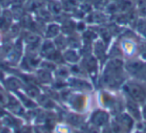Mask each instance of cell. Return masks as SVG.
I'll use <instances>...</instances> for the list:
<instances>
[{"mask_svg":"<svg viewBox=\"0 0 146 133\" xmlns=\"http://www.w3.org/2000/svg\"><path fill=\"white\" fill-rule=\"evenodd\" d=\"M108 120H109V115L105 111L96 110L95 112L92 113L91 123L95 126H101V125L106 124Z\"/></svg>","mask_w":146,"mask_h":133,"instance_id":"obj_4","label":"cell"},{"mask_svg":"<svg viewBox=\"0 0 146 133\" xmlns=\"http://www.w3.org/2000/svg\"><path fill=\"white\" fill-rule=\"evenodd\" d=\"M15 92H16V96H18L19 100L23 103V105H25V107H27V108H36L37 107L36 103H35L32 99L29 98L28 96H26V95H24L23 93H21L20 91H15Z\"/></svg>","mask_w":146,"mask_h":133,"instance_id":"obj_15","label":"cell"},{"mask_svg":"<svg viewBox=\"0 0 146 133\" xmlns=\"http://www.w3.org/2000/svg\"><path fill=\"white\" fill-rule=\"evenodd\" d=\"M7 100H8V98L6 97L3 89L1 88V86H0V105L4 106L5 104H7Z\"/></svg>","mask_w":146,"mask_h":133,"instance_id":"obj_24","label":"cell"},{"mask_svg":"<svg viewBox=\"0 0 146 133\" xmlns=\"http://www.w3.org/2000/svg\"><path fill=\"white\" fill-rule=\"evenodd\" d=\"M38 97L41 99V104H42L44 107H46V108H50L49 106H53V105H54L52 99L49 98V97L46 96V95H39Z\"/></svg>","mask_w":146,"mask_h":133,"instance_id":"obj_22","label":"cell"},{"mask_svg":"<svg viewBox=\"0 0 146 133\" xmlns=\"http://www.w3.org/2000/svg\"><path fill=\"white\" fill-rule=\"evenodd\" d=\"M6 86L9 90L11 91H18V89L20 88V86L22 85V82H21L19 79L15 78V77H9L6 80Z\"/></svg>","mask_w":146,"mask_h":133,"instance_id":"obj_17","label":"cell"},{"mask_svg":"<svg viewBox=\"0 0 146 133\" xmlns=\"http://www.w3.org/2000/svg\"><path fill=\"white\" fill-rule=\"evenodd\" d=\"M37 78L39 79L40 82L43 83H49L51 82V79H52V76H51V71L46 70L44 68H41L37 71Z\"/></svg>","mask_w":146,"mask_h":133,"instance_id":"obj_16","label":"cell"},{"mask_svg":"<svg viewBox=\"0 0 146 133\" xmlns=\"http://www.w3.org/2000/svg\"><path fill=\"white\" fill-rule=\"evenodd\" d=\"M123 89L125 93H127L128 97L136 102L141 103L146 100V88L141 83L136 81H127L123 85Z\"/></svg>","mask_w":146,"mask_h":133,"instance_id":"obj_2","label":"cell"},{"mask_svg":"<svg viewBox=\"0 0 146 133\" xmlns=\"http://www.w3.org/2000/svg\"><path fill=\"white\" fill-rule=\"evenodd\" d=\"M55 74H56V77L59 80H64L65 78L68 77L69 70L65 68V66H59L55 69Z\"/></svg>","mask_w":146,"mask_h":133,"instance_id":"obj_21","label":"cell"},{"mask_svg":"<svg viewBox=\"0 0 146 133\" xmlns=\"http://www.w3.org/2000/svg\"><path fill=\"white\" fill-rule=\"evenodd\" d=\"M83 69L87 71L88 73L95 72L97 70V59H96V57L89 56V54H88L83 60Z\"/></svg>","mask_w":146,"mask_h":133,"instance_id":"obj_10","label":"cell"},{"mask_svg":"<svg viewBox=\"0 0 146 133\" xmlns=\"http://www.w3.org/2000/svg\"><path fill=\"white\" fill-rule=\"evenodd\" d=\"M61 31L65 35H70L74 33V30L76 29V22L71 18H66L61 24Z\"/></svg>","mask_w":146,"mask_h":133,"instance_id":"obj_11","label":"cell"},{"mask_svg":"<svg viewBox=\"0 0 146 133\" xmlns=\"http://www.w3.org/2000/svg\"><path fill=\"white\" fill-rule=\"evenodd\" d=\"M123 61L119 58L110 59L103 73V82L107 86L114 88L123 83Z\"/></svg>","mask_w":146,"mask_h":133,"instance_id":"obj_1","label":"cell"},{"mask_svg":"<svg viewBox=\"0 0 146 133\" xmlns=\"http://www.w3.org/2000/svg\"><path fill=\"white\" fill-rule=\"evenodd\" d=\"M125 69L128 73L141 81H146V62L141 60H133L126 63Z\"/></svg>","mask_w":146,"mask_h":133,"instance_id":"obj_3","label":"cell"},{"mask_svg":"<svg viewBox=\"0 0 146 133\" xmlns=\"http://www.w3.org/2000/svg\"><path fill=\"white\" fill-rule=\"evenodd\" d=\"M54 45L59 51L64 50L67 47V37L63 34H59L54 38Z\"/></svg>","mask_w":146,"mask_h":133,"instance_id":"obj_19","label":"cell"},{"mask_svg":"<svg viewBox=\"0 0 146 133\" xmlns=\"http://www.w3.org/2000/svg\"><path fill=\"white\" fill-rule=\"evenodd\" d=\"M63 58H64V61L75 64L80 60V55L75 49H67L63 53Z\"/></svg>","mask_w":146,"mask_h":133,"instance_id":"obj_12","label":"cell"},{"mask_svg":"<svg viewBox=\"0 0 146 133\" xmlns=\"http://www.w3.org/2000/svg\"><path fill=\"white\" fill-rule=\"evenodd\" d=\"M12 0H0V7L3 9H7L11 6Z\"/></svg>","mask_w":146,"mask_h":133,"instance_id":"obj_25","label":"cell"},{"mask_svg":"<svg viewBox=\"0 0 146 133\" xmlns=\"http://www.w3.org/2000/svg\"><path fill=\"white\" fill-rule=\"evenodd\" d=\"M46 8L50 11L53 16H58L64 12L60 0H47Z\"/></svg>","mask_w":146,"mask_h":133,"instance_id":"obj_7","label":"cell"},{"mask_svg":"<svg viewBox=\"0 0 146 133\" xmlns=\"http://www.w3.org/2000/svg\"><path fill=\"white\" fill-rule=\"evenodd\" d=\"M126 108H127L128 114L132 117V118L140 119L141 118V114H140V110L138 108V102L134 101L130 97H128L126 100Z\"/></svg>","mask_w":146,"mask_h":133,"instance_id":"obj_6","label":"cell"},{"mask_svg":"<svg viewBox=\"0 0 146 133\" xmlns=\"http://www.w3.org/2000/svg\"><path fill=\"white\" fill-rule=\"evenodd\" d=\"M60 1L63 7V11L66 13H72L73 11L76 10L79 7V2L77 0H60Z\"/></svg>","mask_w":146,"mask_h":133,"instance_id":"obj_13","label":"cell"},{"mask_svg":"<svg viewBox=\"0 0 146 133\" xmlns=\"http://www.w3.org/2000/svg\"><path fill=\"white\" fill-rule=\"evenodd\" d=\"M69 85L79 91H88L92 88L91 84L88 81H85L80 78H71L69 80Z\"/></svg>","mask_w":146,"mask_h":133,"instance_id":"obj_8","label":"cell"},{"mask_svg":"<svg viewBox=\"0 0 146 133\" xmlns=\"http://www.w3.org/2000/svg\"><path fill=\"white\" fill-rule=\"evenodd\" d=\"M60 31H61V27L58 23L51 22L46 25L44 33L47 39H54L55 37H57L60 34Z\"/></svg>","mask_w":146,"mask_h":133,"instance_id":"obj_9","label":"cell"},{"mask_svg":"<svg viewBox=\"0 0 146 133\" xmlns=\"http://www.w3.org/2000/svg\"><path fill=\"white\" fill-rule=\"evenodd\" d=\"M47 0H28L25 4L24 8L26 10V12L36 13L38 10H40L41 8L46 6Z\"/></svg>","mask_w":146,"mask_h":133,"instance_id":"obj_5","label":"cell"},{"mask_svg":"<svg viewBox=\"0 0 146 133\" xmlns=\"http://www.w3.org/2000/svg\"><path fill=\"white\" fill-rule=\"evenodd\" d=\"M105 43H103L102 41H96L94 44V52L96 54V58L101 59V57H103L105 55Z\"/></svg>","mask_w":146,"mask_h":133,"instance_id":"obj_20","label":"cell"},{"mask_svg":"<svg viewBox=\"0 0 146 133\" xmlns=\"http://www.w3.org/2000/svg\"><path fill=\"white\" fill-rule=\"evenodd\" d=\"M77 1H78V2H83V1H86V0H77Z\"/></svg>","mask_w":146,"mask_h":133,"instance_id":"obj_27","label":"cell"},{"mask_svg":"<svg viewBox=\"0 0 146 133\" xmlns=\"http://www.w3.org/2000/svg\"><path fill=\"white\" fill-rule=\"evenodd\" d=\"M36 14H37V19L43 21V22H49V21L52 20L53 17H54L50 13V11L46 8V6L43 7V8H41L40 10L37 11Z\"/></svg>","mask_w":146,"mask_h":133,"instance_id":"obj_14","label":"cell"},{"mask_svg":"<svg viewBox=\"0 0 146 133\" xmlns=\"http://www.w3.org/2000/svg\"><path fill=\"white\" fill-rule=\"evenodd\" d=\"M143 116H144V118H146V105H144V109H143Z\"/></svg>","mask_w":146,"mask_h":133,"instance_id":"obj_26","label":"cell"},{"mask_svg":"<svg viewBox=\"0 0 146 133\" xmlns=\"http://www.w3.org/2000/svg\"><path fill=\"white\" fill-rule=\"evenodd\" d=\"M79 43H81V37H79L77 34L72 33V34L67 36V46H69L71 49L79 47Z\"/></svg>","mask_w":146,"mask_h":133,"instance_id":"obj_18","label":"cell"},{"mask_svg":"<svg viewBox=\"0 0 146 133\" xmlns=\"http://www.w3.org/2000/svg\"><path fill=\"white\" fill-rule=\"evenodd\" d=\"M92 1V4H93V7L98 10L102 8H106V6L108 5L107 1L106 0H91Z\"/></svg>","mask_w":146,"mask_h":133,"instance_id":"obj_23","label":"cell"}]
</instances>
